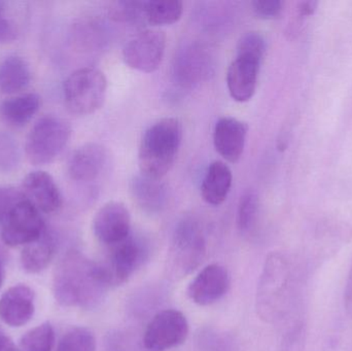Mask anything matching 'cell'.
<instances>
[{"instance_id":"obj_1","label":"cell","mask_w":352,"mask_h":351,"mask_svg":"<svg viewBox=\"0 0 352 351\" xmlns=\"http://www.w3.org/2000/svg\"><path fill=\"white\" fill-rule=\"evenodd\" d=\"M109 288L111 282L102 265L80 251H68L54 271V297L64 307L95 308Z\"/></svg>"},{"instance_id":"obj_2","label":"cell","mask_w":352,"mask_h":351,"mask_svg":"<svg viewBox=\"0 0 352 351\" xmlns=\"http://www.w3.org/2000/svg\"><path fill=\"white\" fill-rule=\"evenodd\" d=\"M295 288L291 261L280 253L268 256L256 292V310L266 323L281 321L289 313Z\"/></svg>"},{"instance_id":"obj_3","label":"cell","mask_w":352,"mask_h":351,"mask_svg":"<svg viewBox=\"0 0 352 351\" xmlns=\"http://www.w3.org/2000/svg\"><path fill=\"white\" fill-rule=\"evenodd\" d=\"M182 140V124L175 117H165L151 125L140 141V173L162 179L175 165Z\"/></svg>"},{"instance_id":"obj_4","label":"cell","mask_w":352,"mask_h":351,"mask_svg":"<svg viewBox=\"0 0 352 351\" xmlns=\"http://www.w3.org/2000/svg\"><path fill=\"white\" fill-rule=\"evenodd\" d=\"M204 232L198 220L184 218L175 226L166 259L169 278L179 280L192 273L206 256Z\"/></svg>"},{"instance_id":"obj_5","label":"cell","mask_w":352,"mask_h":351,"mask_svg":"<svg viewBox=\"0 0 352 351\" xmlns=\"http://www.w3.org/2000/svg\"><path fill=\"white\" fill-rule=\"evenodd\" d=\"M64 100L68 111L74 115L96 113L107 93V80L101 70L84 67L72 72L64 82Z\"/></svg>"},{"instance_id":"obj_6","label":"cell","mask_w":352,"mask_h":351,"mask_svg":"<svg viewBox=\"0 0 352 351\" xmlns=\"http://www.w3.org/2000/svg\"><path fill=\"white\" fill-rule=\"evenodd\" d=\"M72 128L67 122L55 115H45L36 122L27 137V159L34 165L53 162L67 146Z\"/></svg>"},{"instance_id":"obj_7","label":"cell","mask_w":352,"mask_h":351,"mask_svg":"<svg viewBox=\"0 0 352 351\" xmlns=\"http://www.w3.org/2000/svg\"><path fill=\"white\" fill-rule=\"evenodd\" d=\"M166 49V35L159 29H146L132 37L123 49V59L132 69L156 71L162 63Z\"/></svg>"},{"instance_id":"obj_8","label":"cell","mask_w":352,"mask_h":351,"mask_svg":"<svg viewBox=\"0 0 352 351\" xmlns=\"http://www.w3.org/2000/svg\"><path fill=\"white\" fill-rule=\"evenodd\" d=\"M188 335L186 315L175 309L157 313L148 323L144 335V348L150 351H165L182 346Z\"/></svg>"},{"instance_id":"obj_9","label":"cell","mask_w":352,"mask_h":351,"mask_svg":"<svg viewBox=\"0 0 352 351\" xmlns=\"http://www.w3.org/2000/svg\"><path fill=\"white\" fill-rule=\"evenodd\" d=\"M47 228L39 210L27 199L21 201L2 224L1 239L10 247H25Z\"/></svg>"},{"instance_id":"obj_10","label":"cell","mask_w":352,"mask_h":351,"mask_svg":"<svg viewBox=\"0 0 352 351\" xmlns=\"http://www.w3.org/2000/svg\"><path fill=\"white\" fill-rule=\"evenodd\" d=\"M213 59L206 47L197 43L180 47L173 62V78L182 88L198 87L213 73Z\"/></svg>"},{"instance_id":"obj_11","label":"cell","mask_w":352,"mask_h":351,"mask_svg":"<svg viewBox=\"0 0 352 351\" xmlns=\"http://www.w3.org/2000/svg\"><path fill=\"white\" fill-rule=\"evenodd\" d=\"M148 256L146 241L130 235L128 238L113 245L107 265H102L111 286L125 284Z\"/></svg>"},{"instance_id":"obj_12","label":"cell","mask_w":352,"mask_h":351,"mask_svg":"<svg viewBox=\"0 0 352 351\" xmlns=\"http://www.w3.org/2000/svg\"><path fill=\"white\" fill-rule=\"evenodd\" d=\"M95 237L105 245H118L131 235V216L122 202L104 204L93 220Z\"/></svg>"},{"instance_id":"obj_13","label":"cell","mask_w":352,"mask_h":351,"mask_svg":"<svg viewBox=\"0 0 352 351\" xmlns=\"http://www.w3.org/2000/svg\"><path fill=\"white\" fill-rule=\"evenodd\" d=\"M262 58L237 54L227 72V87L230 95L237 102H248L254 97L258 86Z\"/></svg>"},{"instance_id":"obj_14","label":"cell","mask_w":352,"mask_h":351,"mask_svg":"<svg viewBox=\"0 0 352 351\" xmlns=\"http://www.w3.org/2000/svg\"><path fill=\"white\" fill-rule=\"evenodd\" d=\"M230 288L228 270L219 264H211L199 272L188 288L190 300L199 306H209L221 300Z\"/></svg>"},{"instance_id":"obj_15","label":"cell","mask_w":352,"mask_h":351,"mask_svg":"<svg viewBox=\"0 0 352 351\" xmlns=\"http://www.w3.org/2000/svg\"><path fill=\"white\" fill-rule=\"evenodd\" d=\"M34 313V292L25 284L12 286L0 297V319L10 327L27 325Z\"/></svg>"},{"instance_id":"obj_16","label":"cell","mask_w":352,"mask_h":351,"mask_svg":"<svg viewBox=\"0 0 352 351\" xmlns=\"http://www.w3.org/2000/svg\"><path fill=\"white\" fill-rule=\"evenodd\" d=\"M248 126L232 117H221L213 129V144L217 152L230 163H237L243 155Z\"/></svg>"},{"instance_id":"obj_17","label":"cell","mask_w":352,"mask_h":351,"mask_svg":"<svg viewBox=\"0 0 352 351\" xmlns=\"http://www.w3.org/2000/svg\"><path fill=\"white\" fill-rule=\"evenodd\" d=\"M23 194L37 210L45 214H53L62 206V195L59 188L49 173L33 171L23 179Z\"/></svg>"},{"instance_id":"obj_18","label":"cell","mask_w":352,"mask_h":351,"mask_svg":"<svg viewBox=\"0 0 352 351\" xmlns=\"http://www.w3.org/2000/svg\"><path fill=\"white\" fill-rule=\"evenodd\" d=\"M107 163V152L102 146L87 144L74 150L68 161V174L74 181L90 183L100 177Z\"/></svg>"},{"instance_id":"obj_19","label":"cell","mask_w":352,"mask_h":351,"mask_svg":"<svg viewBox=\"0 0 352 351\" xmlns=\"http://www.w3.org/2000/svg\"><path fill=\"white\" fill-rule=\"evenodd\" d=\"M130 192L138 205L148 214H159L168 203L169 191L162 179L140 174L130 183Z\"/></svg>"},{"instance_id":"obj_20","label":"cell","mask_w":352,"mask_h":351,"mask_svg":"<svg viewBox=\"0 0 352 351\" xmlns=\"http://www.w3.org/2000/svg\"><path fill=\"white\" fill-rule=\"evenodd\" d=\"M233 174L231 169L221 161L209 165L201 183V196L209 205L219 206L227 199L231 191Z\"/></svg>"},{"instance_id":"obj_21","label":"cell","mask_w":352,"mask_h":351,"mask_svg":"<svg viewBox=\"0 0 352 351\" xmlns=\"http://www.w3.org/2000/svg\"><path fill=\"white\" fill-rule=\"evenodd\" d=\"M57 241L55 235L45 228L38 238L25 245L20 261L27 273L36 274L47 269L55 256Z\"/></svg>"},{"instance_id":"obj_22","label":"cell","mask_w":352,"mask_h":351,"mask_svg":"<svg viewBox=\"0 0 352 351\" xmlns=\"http://www.w3.org/2000/svg\"><path fill=\"white\" fill-rule=\"evenodd\" d=\"M30 80V68L23 58L10 56L0 63V91L4 94L24 90Z\"/></svg>"},{"instance_id":"obj_23","label":"cell","mask_w":352,"mask_h":351,"mask_svg":"<svg viewBox=\"0 0 352 351\" xmlns=\"http://www.w3.org/2000/svg\"><path fill=\"white\" fill-rule=\"evenodd\" d=\"M41 107V97L34 93L12 97L2 103L0 113L10 125L23 126L28 123Z\"/></svg>"},{"instance_id":"obj_24","label":"cell","mask_w":352,"mask_h":351,"mask_svg":"<svg viewBox=\"0 0 352 351\" xmlns=\"http://www.w3.org/2000/svg\"><path fill=\"white\" fill-rule=\"evenodd\" d=\"M184 12L179 0H148L144 1V21L154 26L175 24Z\"/></svg>"},{"instance_id":"obj_25","label":"cell","mask_w":352,"mask_h":351,"mask_svg":"<svg viewBox=\"0 0 352 351\" xmlns=\"http://www.w3.org/2000/svg\"><path fill=\"white\" fill-rule=\"evenodd\" d=\"M55 344V331L50 323L41 324L27 332L20 340L19 351H52Z\"/></svg>"},{"instance_id":"obj_26","label":"cell","mask_w":352,"mask_h":351,"mask_svg":"<svg viewBox=\"0 0 352 351\" xmlns=\"http://www.w3.org/2000/svg\"><path fill=\"white\" fill-rule=\"evenodd\" d=\"M258 196L254 191H246L240 197L237 210V225L241 232H250L258 216Z\"/></svg>"},{"instance_id":"obj_27","label":"cell","mask_w":352,"mask_h":351,"mask_svg":"<svg viewBox=\"0 0 352 351\" xmlns=\"http://www.w3.org/2000/svg\"><path fill=\"white\" fill-rule=\"evenodd\" d=\"M96 339L90 330L74 328L65 334L58 344L57 351H95Z\"/></svg>"},{"instance_id":"obj_28","label":"cell","mask_w":352,"mask_h":351,"mask_svg":"<svg viewBox=\"0 0 352 351\" xmlns=\"http://www.w3.org/2000/svg\"><path fill=\"white\" fill-rule=\"evenodd\" d=\"M109 16L119 23H134L144 21V1L123 0L109 5Z\"/></svg>"},{"instance_id":"obj_29","label":"cell","mask_w":352,"mask_h":351,"mask_svg":"<svg viewBox=\"0 0 352 351\" xmlns=\"http://www.w3.org/2000/svg\"><path fill=\"white\" fill-rule=\"evenodd\" d=\"M20 154L16 141L10 136L0 133V172H8L18 165Z\"/></svg>"},{"instance_id":"obj_30","label":"cell","mask_w":352,"mask_h":351,"mask_svg":"<svg viewBox=\"0 0 352 351\" xmlns=\"http://www.w3.org/2000/svg\"><path fill=\"white\" fill-rule=\"evenodd\" d=\"M266 49L265 37L260 32L250 31L240 38L237 45V54H246L264 59Z\"/></svg>"},{"instance_id":"obj_31","label":"cell","mask_w":352,"mask_h":351,"mask_svg":"<svg viewBox=\"0 0 352 351\" xmlns=\"http://www.w3.org/2000/svg\"><path fill=\"white\" fill-rule=\"evenodd\" d=\"M24 199V194L14 188L0 185V223L3 224L12 210Z\"/></svg>"},{"instance_id":"obj_32","label":"cell","mask_w":352,"mask_h":351,"mask_svg":"<svg viewBox=\"0 0 352 351\" xmlns=\"http://www.w3.org/2000/svg\"><path fill=\"white\" fill-rule=\"evenodd\" d=\"M252 4L254 14L266 20L277 18L283 10V2L280 0H256Z\"/></svg>"},{"instance_id":"obj_33","label":"cell","mask_w":352,"mask_h":351,"mask_svg":"<svg viewBox=\"0 0 352 351\" xmlns=\"http://www.w3.org/2000/svg\"><path fill=\"white\" fill-rule=\"evenodd\" d=\"M6 3L0 1V43H12L16 37V27L6 16Z\"/></svg>"},{"instance_id":"obj_34","label":"cell","mask_w":352,"mask_h":351,"mask_svg":"<svg viewBox=\"0 0 352 351\" xmlns=\"http://www.w3.org/2000/svg\"><path fill=\"white\" fill-rule=\"evenodd\" d=\"M318 8V2L316 1H304L300 3L299 16L306 18V16H311Z\"/></svg>"},{"instance_id":"obj_35","label":"cell","mask_w":352,"mask_h":351,"mask_svg":"<svg viewBox=\"0 0 352 351\" xmlns=\"http://www.w3.org/2000/svg\"><path fill=\"white\" fill-rule=\"evenodd\" d=\"M0 351H19V350L8 336L0 333Z\"/></svg>"},{"instance_id":"obj_36","label":"cell","mask_w":352,"mask_h":351,"mask_svg":"<svg viewBox=\"0 0 352 351\" xmlns=\"http://www.w3.org/2000/svg\"><path fill=\"white\" fill-rule=\"evenodd\" d=\"M1 256V253H0ZM4 278H6V269H4L3 261H2L1 257H0V288H1L2 284H3Z\"/></svg>"}]
</instances>
